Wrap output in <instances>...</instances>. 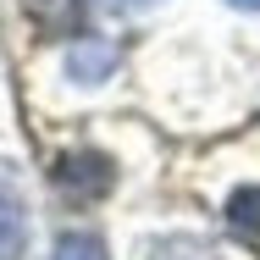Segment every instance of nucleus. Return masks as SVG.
I'll use <instances>...</instances> for the list:
<instances>
[{
    "label": "nucleus",
    "mask_w": 260,
    "mask_h": 260,
    "mask_svg": "<svg viewBox=\"0 0 260 260\" xmlns=\"http://www.w3.org/2000/svg\"><path fill=\"white\" fill-rule=\"evenodd\" d=\"M55 183H61L67 194H78V200H94V194H105V188L116 183V172H111V160L94 155V150H72V155L55 160Z\"/></svg>",
    "instance_id": "1"
},
{
    "label": "nucleus",
    "mask_w": 260,
    "mask_h": 260,
    "mask_svg": "<svg viewBox=\"0 0 260 260\" xmlns=\"http://www.w3.org/2000/svg\"><path fill=\"white\" fill-rule=\"evenodd\" d=\"M22 249H28V210L17 194V177L0 160V260H22Z\"/></svg>",
    "instance_id": "2"
},
{
    "label": "nucleus",
    "mask_w": 260,
    "mask_h": 260,
    "mask_svg": "<svg viewBox=\"0 0 260 260\" xmlns=\"http://www.w3.org/2000/svg\"><path fill=\"white\" fill-rule=\"evenodd\" d=\"M111 67H116V50L100 45V39H83V45H72V55H67V72L78 83H100Z\"/></svg>",
    "instance_id": "3"
},
{
    "label": "nucleus",
    "mask_w": 260,
    "mask_h": 260,
    "mask_svg": "<svg viewBox=\"0 0 260 260\" xmlns=\"http://www.w3.org/2000/svg\"><path fill=\"white\" fill-rule=\"evenodd\" d=\"M50 260H111V255H105L100 233H83V227H78V233H61V238H55Z\"/></svg>",
    "instance_id": "4"
},
{
    "label": "nucleus",
    "mask_w": 260,
    "mask_h": 260,
    "mask_svg": "<svg viewBox=\"0 0 260 260\" xmlns=\"http://www.w3.org/2000/svg\"><path fill=\"white\" fill-rule=\"evenodd\" d=\"M227 221L238 227V233H260V188H238L233 200H227Z\"/></svg>",
    "instance_id": "5"
},
{
    "label": "nucleus",
    "mask_w": 260,
    "mask_h": 260,
    "mask_svg": "<svg viewBox=\"0 0 260 260\" xmlns=\"http://www.w3.org/2000/svg\"><path fill=\"white\" fill-rule=\"evenodd\" d=\"M150 260H221V255L210 244H200V238H160L150 249Z\"/></svg>",
    "instance_id": "6"
},
{
    "label": "nucleus",
    "mask_w": 260,
    "mask_h": 260,
    "mask_svg": "<svg viewBox=\"0 0 260 260\" xmlns=\"http://www.w3.org/2000/svg\"><path fill=\"white\" fill-rule=\"evenodd\" d=\"M105 6H116V11H144V6H155V0H105Z\"/></svg>",
    "instance_id": "7"
},
{
    "label": "nucleus",
    "mask_w": 260,
    "mask_h": 260,
    "mask_svg": "<svg viewBox=\"0 0 260 260\" xmlns=\"http://www.w3.org/2000/svg\"><path fill=\"white\" fill-rule=\"evenodd\" d=\"M227 6H244V11H260V0H227Z\"/></svg>",
    "instance_id": "8"
}]
</instances>
